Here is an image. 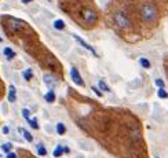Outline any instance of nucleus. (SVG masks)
Segmentation results:
<instances>
[{
	"label": "nucleus",
	"mask_w": 168,
	"mask_h": 158,
	"mask_svg": "<svg viewBox=\"0 0 168 158\" xmlns=\"http://www.w3.org/2000/svg\"><path fill=\"white\" fill-rule=\"evenodd\" d=\"M44 83L47 84V85H50V87L55 85V80L52 78V76H50V74H45L44 76Z\"/></svg>",
	"instance_id": "8"
},
{
	"label": "nucleus",
	"mask_w": 168,
	"mask_h": 158,
	"mask_svg": "<svg viewBox=\"0 0 168 158\" xmlns=\"http://www.w3.org/2000/svg\"><path fill=\"white\" fill-rule=\"evenodd\" d=\"M62 153H64V147H62V146H57V149L54 150L52 155H54V157H61Z\"/></svg>",
	"instance_id": "14"
},
{
	"label": "nucleus",
	"mask_w": 168,
	"mask_h": 158,
	"mask_svg": "<svg viewBox=\"0 0 168 158\" xmlns=\"http://www.w3.org/2000/svg\"><path fill=\"white\" fill-rule=\"evenodd\" d=\"M61 6L83 28H94L98 23V13L92 0H61Z\"/></svg>",
	"instance_id": "1"
},
{
	"label": "nucleus",
	"mask_w": 168,
	"mask_h": 158,
	"mask_svg": "<svg viewBox=\"0 0 168 158\" xmlns=\"http://www.w3.org/2000/svg\"><path fill=\"white\" fill-rule=\"evenodd\" d=\"M3 133H9V128H7V126L3 128Z\"/></svg>",
	"instance_id": "25"
},
{
	"label": "nucleus",
	"mask_w": 168,
	"mask_h": 158,
	"mask_svg": "<svg viewBox=\"0 0 168 158\" xmlns=\"http://www.w3.org/2000/svg\"><path fill=\"white\" fill-rule=\"evenodd\" d=\"M37 154L40 155V157H44L45 154H47V150H45V147L43 145H39L37 146Z\"/></svg>",
	"instance_id": "12"
},
{
	"label": "nucleus",
	"mask_w": 168,
	"mask_h": 158,
	"mask_svg": "<svg viewBox=\"0 0 168 158\" xmlns=\"http://www.w3.org/2000/svg\"><path fill=\"white\" fill-rule=\"evenodd\" d=\"M57 132H58L59 135H64L65 132H66V128H65V125L62 124V122L57 124Z\"/></svg>",
	"instance_id": "13"
},
{
	"label": "nucleus",
	"mask_w": 168,
	"mask_h": 158,
	"mask_svg": "<svg viewBox=\"0 0 168 158\" xmlns=\"http://www.w3.org/2000/svg\"><path fill=\"white\" fill-rule=\"evenodd\" d=\"M28 122H29V124H30V126H32V128H35V129H39V124H37V121L36 120H35V118H29V120H28Z\"/></svg>",
	"instance_id": "19"
},
{
	"label": "nucleus",
	"mask_w": 168,
	"mask_h": 158,
	"mask_svg": "<svg viewBox=\"0 0 168 158\" xmlns=\"http://www.w3.org/2000/svg\"><path fill=\"white\" fill-rule=\"evenodd\" d=\"M157 95H159V98H161V99H167L168 98V94L164 91V88H160L159 92H157Z\"/></svg>",
	"instance_id": "18"
},
{
	"label": "nucleus",
	"mask_w": 168,
	"mask_h": 158,
	"mask_svg": "<svg viewBox=\"0 0 168 158\" xmlns=\"http://www.w3.org/2000/svg\"><path fill=\"white\" fill-rule=\"evenodd\" d=\"M139 63H141L142 66L145 69H149L150 68V62H149V59H146V58H141L139 59Z\"/></svg>",
	"instance_id": "16"
},
{
	"label": "nucleus",
	"mask_w": 168,
	"mask_h": 158,
	"mask_svg": "<svg viewBox=\"0 0 168 158\" xmlns=\"http://www.w3.org/2000/svg\"><path fill=\"white\" fill-rule=\"evenodd\" d=\"M23 78H25V80H28V81L32 78V69H26V70L23 72Z\"/></svg>",
	"instance_id": "17"
},
{
	"label": "nucleus",
	"mask_w": 168,
	"mask_h": 158,
	"mask_svg": "<svg viewBox=\"0 0 168 158\" xmlns=\"http://www.w3.org/2000/svg\"><path fill=\"white\" fill-rule=\"evenodd\" d=\"M7 158H17V154L15 153H9L7 154Z\"/></svg>",
	"instance_id": "24"
},
{
	"label": "nucleus",
	"mask_w": 168,
	"mask_h": 158,
	"mask_svg": "<svg viewBox=\"0 0 168 158\" xmlns=\"http://www.w3.org/2000/svg\"><path fill=\"white\" fill-rule=\"evenodd\" d=\"M156 84H157V85H159L160 88H164V81H163V80L157 78V80H156Z\"/></svg>",
	"instance_id": "22"
},
{
	"label": "nucleus",
	"mask_w": 168,
	"mask_h": 158,
	"mask_svg": "<svg viewBox=\"0 0 168 158\" xmlns=\"http://www.w3.org/2000/svg\"><path fill=\"white\" fill-rule=\"evenodd\" d=\"M44 98H45V100H47L48 103H52V102L55 100V94H54V91H48V92L45 94Z\"/></svg>",
	"instance_id": "9"
},
{
	"label": "nucleus",
	"mask_w": 168,
	"mask_h": 158,
	"mask_svg": "<svg viewBox=\"0 0 168 158\" xmlns=\"http://www.w3.org/2000/svg\"><path fill=\"white\" fill-rule=\"evenodd\" d=\"M73 37H74V40H77V43H80V44H82L83 47H84V48H87L88 51H91V54L94 55V56H96V55H98V54H96V51L94 50V47H91L90 44H87L86 41L83 40V39H82L80 36H77V35H73Z\"/></svg>",
	"instance_id": "5"
},
{
	"label": "nucleus",
	"mask_w": 168,
	"mask_h": 158,
	"mask_svg": "<svg viewBox=\"0 0 168 158\" xmlns=\"http://www.w3.org/2000/svg\"><path fill=\"white\" fill-rule=\"evenodd\" d=\"M11 149H13V145L11 143H4V145L1 146V150L4 151V153H11Z\"/></svg>",
	"instance_id": "15"
},
{
	"label": "nucleus",
	"mask_w": 168,
	"mask_h": 158,
	"mask_svg": "<svg viewBox=\"0 0 168 158\" xmlns=\"http://www.w3.org/2000/svg\"><path fill=\"white\" fill-rule=\"evenodd\" d=\"M22 116H23V118L28 121V120L30 118V117H29V116H30V111H29L28 109H23V110H22Z\"/></svg>",
	"instance_id": "20"
},
{
	"label": "nucleus",
	"mask_w": 168,
	"mask_h": 158,
	"mask_svg": "<svg viewBox=\"0 0 168 158\" xmlns=\"http://www.w3.org/2000/svg\"><path fill=\"white\" fill-rule=\"evenodd\" d=\"M19 132L22 133V135H23V138H25V139H26L28 142H32V140H33L32 135H30V133H29V132H28V131H25L23 128H19Z\"/></svg>",
	"instance_id": "11"
},
{
	"label": "nucleus",
	"mask_w": 168,
	"mask_h": 158,
	"mask_svg": "<svg viewBox=\"0 0 168 158\" xmlns=\"http://www.w3.org/2000/svg\"><path fill=\"white\" fill-rule=\"evenodd\" d=\"M54 28L58 30H62V29H65V22L62 19H57V21H54Z\"/></svg>",
	"instance_id": "10"
},
{
	"label": "nucleus",
	"mask_w": 168,
	"mask_h": 158,
	"mask_svg": "<svg viewBox=\"0 0 168 158\" xmlns=\"http://www.w3.org/2000/svg\"><path fill=\"white\" fill-rule=\"evenodd\" d=\"M98 84H99V87H101V90H102V91H109V87L105 84V81L99 80V83H98Z\"/></svg>",
	"instance_id": "21"
},
{
	"label": "nucleus",
	"mask_w": 168,
	"mask_h": 158,
	"mask_svg": "<svg viewBox=\"0 0 168 158\" xmlns=\"http://www.w3.org/2000/svg\"><path fill=\"white\" fill-rule=\"evenodd\" d=\"M70 77H72L73 83H74L76 85H80V87L84 85V81H83L82 76H80V73H79V70H77L76 68H72V69H70Z\"/></svg>",
	"instance_id": "4"
},
{
	"label": "nucleus",
	"mask_w": 168,
	"mask_h": 158,
	"mask_svg": "<svg viewBox=\"0 0 168 158\" xmlns=\"http://www.w3.org/2000/svg\"><path fill=\"white\" fill-rule=\"evenodd\" d=\"M156 158H159V157H156Z\"/></svg>",
	"instance_id": "27"
},
{
	"label": "nucleus",
	"mask_w": 168,
	"mask_h": 158,
	"mask_svg": "<svg viewBox=\"0 0 168 158\" xmlns=\"http://www.w3.org/2000/svg\"><path fill=\"white\" fill-rule=\"evenodd\" d=\"M3 52H4V55L6 56H7V59H13L14 56H15V52H14L13 50H11V48H9V47H6L4 50H3Z\"/></svg>",
	"instance_id": "7"
},
{
	"label": "nucleus",
	"mask_w": 168,
	"mask_h": 158,
	"mask_svg": "<svg viewBox=\"0 0 168 158\" xmlns=\"http://www.w3.org/2000/svg\"><path fill=\"white\" fill-rule=\"evenodd\" d=\"M92 91H94V92H95V94L98 95V96H102V92H101V91L98 90V88H95V87H92Z\"/></svg>",
	"instance_id": "23"
},
{
	"label": "nucleus",
	"mask_w": 168,
	"mask_h": 158,
	"mask_svg": "<svg viewBox=\"0 0 168 158\" xmlns=\"http://www.w3.org/2000/svg\"><path fill=\"white\" fill-rule=\"evenodd\" d=\"M15 99H17V92H15V87L14 85H10L9 88V102H15Z\"/></svg>",
	"instance_id": "6"
},
{
	"label": "nucleus",
	"mask_w": 168,
	"mask_h": 158,
	"mask_svg": "<svg viewBox=\"0 0 168 158\" xmlns=\"http://www.w3.org/2000/svg\"><path fill=\"white\" fill-rule=\"evenodd\" d=\"M30 1H32V0H22V3H25V4H26V3H30Z\"/></svg>",
	"instance_id": "26"
},
{
	"label": "nucleus",
	"mask_w": 168,
	"mask_h": 158,
	"mask_svg": "<svg viewBox=\"0 0 168 158\" xmlns=\"http://www.w3.org/2000/svg\"><path fill=\"white\" fill-rule=\"evenodd\" d=\"M134 13H131V8H128V6L121 4L120 0V6L114 7L113 13H112V21H113L114 26L121 32V35L125 36V33L134 30Z\"/></svg>",
	"instance_id": "2"
},
{
	"label": "nucleus",
	"mask_w": 168,
	"mask_h": 158,
	"mask_svg": "<svg viewBox=\"0 0 168 158\" xmlns=\"http://www.w3.org/2000/svg\"><path fill=\"white\" fill-rule=\"evenodd\" d=\"M138 8H139V17H141V19H143L145 22H147V23L157 22V7L155 6L153 1L146 0Z\"/></svg>",
	"instance_id": "3"
}]
</instances>
